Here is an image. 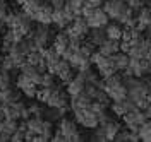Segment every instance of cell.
Here are the masks:
<instances>
[{"label":"cell","instance_id":"6da1fadb","mask_svg":"<svg viewBox=\"0 0 151 142\" xmlns=\"http://www.w3.org/2000/svg\"><path fill=\"white\" fill-rule=\"evenodd\" d=\"M26 128H28L26 141H33V142L52 141L53 125L45 116H29L28 120H26Z\"/></svg>","mask_w":151,"mask_h":142},{"label":"cell","instance_id":"7a4b0ae2","mask_svg":"<svg viewBox=\"0 0 151 142\" xmlns=\"http://www.w3.org/2000/svg\"><path fill=\"white\" fill-rule=\"evenodd\" d=\"M74 111V118L79 125H83L84 128H89V130H94L98 125H100V118L98 115L91 110V104L89 106H84V108H77V110H72Z\"/></svg>","mask_w":151,"mask_h":142},{"label":"cell","instance_id":"3957f363","mask_svg":"<svg viewBox=\"0 0 151 142\" xmlns=\"http://www.w3.org/2000/svg\"><path fill=\"white\" fill-rule=\"evenodd\" d=\"M58 130L64 133V137H65L67 142H79V141H84L83 139V135L79 133V128H77V122H76V118H60V122H58Z\"/></svg>","mask_w":151,"mask_h":142},{"label":"cell","instance_id":"277c9868","mask_svg":"<svg viewBox=\"0 0 151 142\" xmlns=\"http://www.w3.org/2000/svg\"><path fill=\"white\" fill-rule=\"evenodd\" d=\"M33 41L36 43V46L40 50H43V48H47V45L50 41H53V36L55 34H52V29H50V24H38L36 28L31 31V34H29Z\"/></svg>","mask_w":151,"mask_h":142},{"label":"cell","instance_id":"5b68a950","mask_svg":"<svg viewBox=\"0 0 151 142\" xmlns=\"http://www.w3.org/2000/svg\"><path fill=\"white\" fill-rule=\"evenodd\" d=\"M122 120H124V125H125L129 130L137 132V130H139V127L148 120V116H146V113H144V110H141V108H137V106H136L134 110H131V111H127V113L124 115Z\"/></svg>","mask_w":151,"mask_h":142},{"label":"cell","instance_id":"8992f818","mask_svg":"<svg viewBox=\"0 0 151 142\" xmlns=\"http://www.w3.org/2000/svg\"><path fill=\"white\" fill-rule=\"evenodd\" d=\"M89 26H88V22L83 16H77L74 17V21L69 24L65 28V33L69 34V38H76V39H84L88 36V33H89Z\"/></svg>","mask_w":151,"mask_h":142},{"label":"cell","instance_id":"52a82bcc","mask_svg":"<svg viewBox=\"0 0 151 142\" xmlns=\"http://www.w3.org/2000/svg\"><path fill=\"white\" fill-rule=\"evenodd\" d=\"M69 101H70V96L67 93V89H62L58 86H53L50 89V96H48L47 106H52V108H67L69 106Z\"/></svg>","mask_w":151,"mask_h":142},{"label":"cell","instance_id":"ba28073f","mask_svg":"<svg viewBox=\"0 0 151 142\" xmlns=\"http://www.w3.org/2000/svg\"><path fill=\"white\" fill-rule=\"evenodd\" d=\"M16 87H17L26 98H36L38 89H40V86H38L36 82H33V81H31L29 77H26L24 74H19V76L16 77Z\"/></svg>","mask_w":151,"mask_h":142},{"label":"cell","instance_id":"9c48e42d","mask_svg":"<svg viewBox=\"0 0 151 142\" xmlns=\"http://www.w3.org/2000/svg\"><path fill=\"white\" fill-rule=\"evenodd\" d=\"M127 9H129V5H127L125 0H105L103 2V10L108 14V17L113 21L119 19Z\"/></svg>","mask_w":151,"mask_h":142},{"label":"cell","instance_id":"30bf717a","mask_svg":"<svg viewBox=\"0 0 151 142\" xmlns=\"http://www.w3.org/2000/svg\"><path fill=\"white\" fill-rule=\"evenodd\" d=\"M84 19H86V22H88V26L91 29H94V28H105V26L108 24V19H110V17H108V14H106L101 7H94Z\"/></svg>","mask_w":151,"mask_h":142},{"label":"cell","instance_id":"8fae6325","mask_svg":"<svg viewBox=\"0 0 151 142\" xmlns=\"http://www.w3.org/2000/svg\"><path fill=\"white\" fill-rule=\"evenodd\" d=\"M148 65H150V60L148 58H132L129 62V67L124 70V74H131L136 77H144L148 74Z\"/></svg>","mask_w":151,"mask_h":142},{"label":"cell","instance_id":"7c38bea8","mask_svg":"<svg viewBox=\"0 0 151 142\" xmlns=\"http://www.w3.org/2000/svg\"><path fill=\"white\" fill-rule=\"evenodd\" d=\"M41 51H43V62H45L47 70L52 72V74H55V69H57V65H58V62L62 60V55H60L53 46L43 48Z\"/></svg>","mask_w":151,"mask_h":142},{"label":"cell","instance_id":"4fadbf2b","mask_svg":"<svg viewBox=\"0 0 151 142\" xmlns=\"http://www.w3.org/2000/svg\"><path fill=\"white\" fill-rule=\"evenodd\" d=\"M105 93L108 94L110 101H122L127 98V87L125 84L122 82H117V84H112V86H103Z\"/></svg>","mask_w":151,"mask_h":142},{"label":"cell","instance_id":"5bb4252c","mask_svg":"<svg viewBox=\"0 0 151 142\" xmlns=\"http://www.w3.org/2000/svg\"><path fill=\"white\" fill-rule=\"evenodd\" d=\"M55 77H58L64 84H67V82L74 77V67L70 65L69 60L62 58V60L58 62V65H57V69H55Z\"/></svg>","mask_w":151,"mask_h":142},{"label":"cell","instance_id":"9a60e30c","mask_svg":"<svg viewBox=\"0 0 151 142\" xmlns=\"http://www.w3.org/2000/svg\"><path fill=\"white\" fill-rule=\"evenodd\" d=\"M74 21V16L64 7L60 10H53V17H52V24H55L58 29H65L70 22Z\"/></svg>","mask_w":151,"mask_h":142},{"label":"cell","instance_id":"2e32d148","mask_svg":"<svg viewBox=\"0 0 151 142\" xmlns=\"http://www.w3.org/2000/svg\"><path fill=\"white\" fill-rule=\"evenodd\" d=\"M134 108H136V103L132 101L129 96H127L125 99H122V101H112V104H110L112 113L115 115V116H120V118H122L127 111L134 110Z\"/></svg>","mask_w":151,"mask_h":142},{"label":"cell","instance_id":"e0dca14e","mask_svg":"<svg viewBox=\"0 0 151 142\" xmlns=\"http://www.w3.org/2000/svg\"><path fill=\"white\" fill-rule=\"evenodd\" d=\"M21 74H24L26 77H29L33 82H36L38 86H40V82H41V76H43V72L45 70H41L38 65H33V64H29V62H26L24 65H21Z\"/></svg>","mask_w":151,"mask_h":142},{"label":"cell","instance_id":"ac0fdd59","mask_svg":"<svg viewBox=\"0 0 151 142\" xmlns=\"http://www.w3.org/2000/svg\"><path fill=\"white\" fill-rule=\"evenodd\" d=\"M52 17H53V7L45 2L35 14L33 21H36L38 24H52Z\"/></svg>","mask_w":151,"mask_h":142},{"label":"cell","instance_id":"d6986e66","mask_svg":"<svg viewBox=\"0 0 151 142\" xmlns=\"http://www.w3.org/2000/svg\"><path fill=\"white\" fill-rule=\"evenodd\" d=\"M65 89L67 93H69V96H76L79 94V93H83L86 89V81L84 77L81 76V74H77V76H74L69 82L65 84Z\"/></svg>","mask_w":151,"mask_h":142},{"label":"cell","instance_id":"ffe728a7","mask_svg":"<svg viewBox=\"0 0 151 142\" xmlns=\"http://www.w3.org/2000/svg\"><path fill=\"white\" fill-rule=\"evenodd\" d=\"M21 91H19L16 86H10L7 89L0 91V103L2 104H12V103H17L21 101Z\"/></svg>","mask_w":151,"mask_h":142},{"label":"cell","instance_id":"44dd1931","mask_svg":"<svg viewBox=\"0 0 151 142\" xmlns=\"http://www.w3.org/2000/svg\"><path fill=\"white\" fill-rule=\"evenodd\" d=\"M52 46L55 48L60 55H64V53L67 51V48L70 46V38H69V34H67L65 31H62V33H57L55 36H53Z\"/></svg>","mask_w":151,"mask_h":142},{"label":"cell","instance_id":"7402d4cb","mask_svg":"<svg viewBox=\"0 0 151 142\" xmlns=\"http://www.w3.org/2000/svg\"><path fill=\"white\" fill-rule=\"evenodd\" d=\"M98 51L100 53H103L105 57H112L113 53H117V51H120V41H117V39H105L103 43L98 46Z\"/></svg>","mask_w":151,"mask_h":142},{"label":"cell","instance_id":"603a6c76","mask_svg":"<svg viewBox=\"0 0 151 142\" xmlns=\"http://www.w3.org/2000/svg\"><path fill=\"white\" fill-rule=\"evenodd\" d=\"M110 58H112L115 69H117V70H120V72H124V70L129 67V62H131L129 53H125V51H117V53H113Z\"/></svg>","mask_w":151,"mask_h":142},{"label":"cell","instance_id":"cb8c5ba5","mask_svg":"<svg viewBox=\"0 0 151 142\" xmlns=\"http://www.w3.org/2000/svg\"><path fill=\"white\" fill-rule=\"evenodd\" d=\"M105 33H106V38L108 39H117V41H120L122 39V33H124V28L119 24V22H108L106 26H105Z\"/></svg>","mask_w":151,"mask_h":142},{"label":"cell","instance_id":"d4e9b609","mask_svg":"<svg viewBox=\"0 0 151 142\" xmlns=\"http://www.w3.org/2000/svg\"><path fill=\"white\" fill-rule=\"evenodd\" d=\"M45 2H47V0H26L21 7H22V12H24V14H28L29 17L33 19V17H35V14L38 12V9H40Z\"/></svg>","mask_w":151,"mask_h":142},{"label":"cell","instance_id":"484cf974","mask_svg":"<svg viewBox=\"0 0 151 142\" xmlns=\"http://www.w3.org/2000/svg\"><path fill=\"white\" fill-rule=\"evenodd\" d=\"M101 127L105 128V133H106V141H113L115 139V135H117V132L122 128L120 127V123L119 122H115V120H108V122H105V123H100Z\"/></svg>","mask_w":151,"mask_h":142},{"label":"cell","instance_id":"4316f807","mask_svg":"<svg viewBox=\"0 0 151 142\" xmlns=\"http://www.w3.org/2000/svg\"><path fill=\"white\" fill-rule=\"evenodd\" d=\"M88 39L93 43L94 46H100V45L103 43L105 39H106V33H105V29H103V28L89 29V33H88Z\"/></svg>","mask_w":151,"mask_h":142},{"label":"cell","instance_id":"83f0119b","mask_svg":"<svg viewBox=\"0 0 151 142\" xmlns=\"http://www.w3.org/2000/svg\"><path fill=\"white\" fill-rule=\"evenodd\" d=\"M137 133H139V139H141V141L151 142V120H150V118L142 123L141 127H139Z\"/></svg>","mask_w":151,"mask_h":142},{"label":"cell","instance_id":"f1b7e54d","mask_svg":"<svg viewBox=\"0 0 151 142\" xmlns=\"http://www.w3.org/2000/svg\"><path fill=\"white\" fill-rule=\"evenodd\" d=\"M55 86V74L52 72H43L41 76V82H40V87H53Z\"/></svg>","mask_w":151,"mask_h":142},{"label":"cell","instance_id":"f546056e","mask_svg":"<svg viewBox=\"0 0 151 142\" xmlns=\"http://www.w3.org/2000/svg\"><path fill=\"white\" fill-rule=\"evenodd\" d=\"M26 137H28V128H26V123H24V127H19L17 130L12 133L10 141L12 142H22V141H26Z\"/></svg>","mask_w":151,"mask_h":142},{"label":"cell","instance_id":"4dcf8cb0","mask_svg":"<svg viewBox=\"0 0 151 142\" xmlns=\"http://www.w3.org/2000/svg\"><path fill=\"white\" fill-rule=\"evenodd\" d=\"M12 86V77H10V72L7 70H0V91L7 89Z\"/></svg>","mask_w":151,"mask_h":142},{"label":"cell","instance_id":"1f68e13d","mask_svg":"<svg viewBox=\"0 0 151 142\" xmlns=\"http://www.w3.org/2000/svg\"><path fill=\"white\" fill-rule=\"evenodd\" d=\"M43 103H33V104H29L28 106V110H29V115L31 116H43V113H45V110H43V106H41Z\"/></svg>","mask_w":151,"mask_h":142},{"label":"cell","instance_id":"d6a6232c","mask_svg":"<svg viewBox=\"0 0 151 142\" xmlns=\"http://www.w3.org/2000/svg\"><path fill=\"white\" fill-rule=\"evenodd\" d=\"M91 141H98V142H105L106 141V133H105V128L101 127V125H98V127L94 128Z\"/></svg>","mask_w":151,"mask_h":142},{"label":"cell","instance_id":"836d02e7","mask_svg":"<svg viewBox=\"0 0 151 142\" xmlns=\"http://www.w3.org/2000/svg\"><path fill=\"white\" fill-rule=\"evenodd\" d=\"M9 12H10L9 2H7V0H0V21H4V19H5Z\"/></svg>","mask_w":151,"mask_h":142},{"label":"cell","instance_id":"e575fe53","mask_svg":"<svg viewBox=\"0 0 151 142\" xmlns=\"http://www.w3.org/2000/svg\"><path fill=\"white\" fill-rule=\"evenodd\" d=\"M48 4L53 7V10H60V9H64V7H65L67 0H48Z\"/></svg>","mask_w":151,"mask_h":142},{"label":"cell","instance_id":"d590c367","mask_svg":"<svg viewBox=\"0 0 151 142\" xmlns=\"http://www.w3.org/2000/svg\"><path fill=\"white\" fill-rule=\"evenodd\" d=\"M125 2H127V5L131 9H141L144 5V0H125Z\"/></svg>","mask_w":151,"mask_h":142},{"label":"cell","instance_id":"8d00e7d4","mask_svg":"<svg viewBox=\"0 0 151 142\" xmlns=\"http://www.w3.org/2000/svg\"><path fill=\"white\" fill-rule=\"evenodd\" d=\"M52 141H53V142H67L65 137H64V133L60 132V130L53 132V135H52Z\"/></svg>","mask_w":151,"mask_h":142},{"label":"cell","instance_id":"74e56055","mask_svg":"<svg viewBox=\"0 0 151 142\" xmlns=\"http://www.w3.org/2000/svg\"><path fill=\"white\" fill-rule=\"evenodd\" d=\"M105 0H86V4H89L91 7H101Z\"/></svg>","mask_w":151,"mask_h":142},{"label":"cell","instance_id":"f35d334b","mask_svg":"<svg viewBox=\"0 0 151 142\" xmlns=\"http://www.w3.org/2000/svg\"><path fill=\"white\" fill-rule=\"evenodd\" d=\"M144 113H146V116H148V118H150V120H151V103L148 104L146 108H144Z\"/></svg>","mask_w":151,"mask_h":142},{"label":"cell","instance_id":"ab89813d","mask_svg":"<svg viewBox=\"0 0 151 142\" xmlns=\"http://www.w3.org/2000/svg\"><path fill=\"white\" fill-rule=\"evenodd\" d=\"M14 2H16V4H17V5H22V4H24V2H26V0H14Z\"/></svg>","mask_w":151,"mask_h":142},{"label":"cell","instance_id":"60d3db41","mask_svg":"<svg viewBox=\"0 0 151 142\" xmlns=\"http://www.w3.org/2000/svg\"><path fill=\"white\" fill-rule=\"evenodd\" d=\"M148 74H151V58H150V65H148Z\"/></svg>","mask_w":151,"mask_h":142},{"label":"cell","instance_id":"b9f144b4","mask_svg":"<svg viewBox=\"0 0 151 142\" xmlns=\"http://www.w3.org/2000/svg\"><path fill=\"white\" fill-rule=\"evenodd\" d=\"M0 70H2V57H0Z\"/></svg>","mask_w":151,"mask_h":142},{"label":"cell","instance_id":"7bdbcfd3","mask_svg":"<svg viewBox=\"0 0 151 142\" xmlns=\"http://www.w3.org/2000/svg\"><path fill=\"white\" fill-rule=\"evenodd\" d=\"M47 2H48V0H47Z\"/></svg>","mask_w":151,"mask_h":142}]
</instances>
